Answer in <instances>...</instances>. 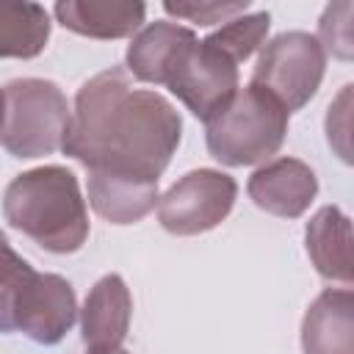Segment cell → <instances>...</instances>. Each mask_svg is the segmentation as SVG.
<instances>
[{
  "label": "cell",
  "instance_id": "cell-16",
  "mask_svg": "<svg viewBox=\"0 0 354 354\" xmlns=\"http://www.w3.org/2000/svg\"><path fill=\"white\" fill-rule=\"evenodd\" d=\"M50 39V14L39 3H0V58H36Z\"/></svg>",
  "mask_w": 354,
  "mask_h": 354
},
{
  "label": "cell",
  "instance_id": "cell-13",
  "mask_svg": "<svg viewBox=\"0 0 354 354\" xmlns=\"http://www.w3.org/2000/svg\"><path fill=\"white\" fill-rule=\"evenodd\" d=\"M304 243L324 279L351 285V221L337 205L321 207L307 221Z\"/></svg>",
  "mask_w": 354,
  "mask_h": 354
},
{
  "label": "cell",
  "instance_id": "cell-14",
  "mask_svg": "<svg viewBox=\"0 0 354 354\" xmlns=\"http://www.w3.org/2000/svg\"><path fill=\"white\" fill-rule=\"evenodd\" d=\"M196 33L177 22H152L138 30L127 47V75L141 83L163 86V77L177 58V53L194 39Z\"/></svg>",
  "mask_w": 354,
  "mask_h": 354
},
{
  "label": "cell",
  "instance_id": "cell-19",
  "mask_svg": "<svg viewBox=\"0 0 354 354\" xmlns=\"http://www.w3.org/2000/svg\"><path fill=\"white\" fill-rule=\"evenodd\" d=\"M351 3H332L326 6L321 22H318V44L324 53H332L340 61H351L354 55V39H351Z\"/></svg>",
  "mask_w": 354,
  "mask_h": 354
},
{
  "label": "cell",
  "instance_id": "cell-2",
  "mask_svg": "<svg viewBox=\"0 0 354 354\" xmlns=\"http://www.w3.org/2000/svg\"><path fill=\"white\" fill-rule=\"evenodd\" d=\"M6 221L47 252L72 254L88 238V210L77 177L64 166L17 174L3 194Z\"/></svg>",
  "mask_w": 354,
  "mask_h": 354
},
{
  "label": "cell",
  "instance_id": "cell-5",
  "mask_svg": "<svg viewBox=\"0 0 354 354\" xmlns=\"http://www.w3.org/2000/svg\"><path fill=\"white\" fill-rule=\"evenodd\" d=\"M326 72V53L315 36L288 30L271 39L252 72V83L271 91L288 113L301 111L318 91Z\"/></svg>",
  "mask_w": 354,
  "mask_h": 354
},
{
  "label": "cell",
  "instance_id": "cell-15",
  "mask_svg": "<svg viewBox=\"0 0 354 354\" xmlns=\"http://www.w3.org/2000/svg\"><path fill=\"white\" fill-rule=\"evenodd\" d=\"M88 202L111 224H136L158 205V183L88 171Z\"/></svg>",
  "mask_w": 354,
  "mask_h": 354
},
{
  "label": "cell",
  "instance_id": "cell-18",
  "mask_svg": "<svg viewBox=\"0 0 354 354\" xmlns=\"http://www.w3.org/2000/svg\"><path fill=\"white\" fill-rule=\"evenodd\" d=\"M271 28V17L268 11H254V14H241L230 22H224L218 30H213L207 36V41L213 47H218L227 58H232L235 64L246 61L268 36Z\"/></svg>",
  "mask_w": 354,
  "mask_h": 354
},
{
  "label": "cell",
  "instance_id": "cell-8",
  "mask_svg": "<svg viewBox=\"0 0 354 354\" xmlns=\"http://www.w3.org/2000/svg\"><path fill=\"white\" fill-rule=\"evenodd\" d=\"M77 318V299L72 285L58 274H36L22 296L17 313V332L33 343L55 346L66 337Z\"/></svg>",
  "mask_w": 354,
  "mask_h": 354
},
{
  "label": "cell",
  "instance_id": "cell-22",
  "mask_svg": "<svg viewBox=\"0 0 354 354\" xmlns=\"http://www.w3.org/2000/svg\"><path fill=\"white\" fill-rule=\"evenodd\" d=\"M88 354H130V351H124V348L119 346V348H102V351H88Z\"/></svg>",
  "mask_w": 354,
  "mask_h": 354
},
{
  "label": "cell",
  "instance_id": "cell-4",
  "mask_svg": "<svg viewBox=\"0 0 354 354\" xmlns=\"http://www.w3.org/2000/svg\"><path fill=\"white\" fill-rule=\"evenodd\" d=\"M69 102L58 83L19 77L3 88L0 144L14 158H44L61 149L69 130Z\"/></svg>",
  "mask_w": 354,
  "mask_h": 354
},
{
  "label": "cell",
  "instance_id": "cell-6",
  "mask_svg": "<svg viewBox=\"0 0 354 354\" xmlns=\"http://www.w3.org/2000/svg\"><path fill=\"white\" fill-rule=\"evenodd\" d=\"M163 86L202 122L213 119L238 91V64L207 39H191L171 61Z\"/></svg>",
  "mask_w": 354,
  "mask_h": 354
},
{
  "label": "cell",
  "instance_id": "cell-20",
  "mask_svg": "<svg viewBox=\"0 0 354 354\" xmlns=\"http://www.w3.org/2000/svg\"><path fill=\"white\" fill-rule=\"evenodd\" d=\"M166 14L188 19L194 25H216V22H230L241 14H246L249 0H232V3H221V0H194V3H163Z\"/></svg>",
  "mask_w": 354,
  "mask_h": 354
},
{
  "label": "cell",
  "instance_id": "cell-21",
  "mask_svg": "<svg viewBox=\"0 0 354 354\" xmlns=\"http://www.w3.org/2000/svg\"><path fill=\"white\" fill-rule=\"evenodd\" d=\"M348 119H351V86H343V91L337 94V100L329 105V113H326V141L346 163H351Z\"/></svg>",
  "mask_w": 354,
  "mask_h": 354
},
{
  "label": "cell",
  "instance_id": "cell-11",
  "mask_svg": "<svg viewBox=\"0 0 354 354\" xmlns=\"http://www.w3.org/2000/svg\"><path fill=\"white\" fill-rule=\"evenodd\" d=\"M304 354H354V293L326 288L301 321Z\"/></svg>",
  "mask_w": 354,
  "mask_h": 354
},
{
  "label": "cell",
  "instance_id": "cell-7",
  "mask_svg": "<svg viewBox=\"0 0 354 354\" xmlns=\"http://www.w3.org/2000/svg\"><path fill=\"white\" fill-rule=\"evenodd\" d=\"M238 196V183L216 169H194L158 196V221L171 235H199L218 227Z\"/></svg>",
  "mask_w": 354,
  "mask_h": 354
},
{
  "label": "cell",
  "instance_id": "cell-3",
  "mask_svg": "<svg viewBox=\"0 0 354 354\" xmlns=\"http://www.w3.org/2000/svg\"><path fill=\"white\" fill-rule=\"evenodd\" d=\"M288 108L266 88L249 83L205 122L207 152L224 166H252L279 152L288 133Z\"/></svg>",
  "mask_w": 354,
  "mask_h": 354
},
{
  "label": "cell",
  "instance_id": "cell-9",
  "mask_svg": "<svg viewBox=\"0 0 354 354\" xmlns=\"http://www.w3.org/2000/svg\"><path fill=\"white\" fill-rule=\"evenodd\" d=\"M249 199L279 218H299L318 194L315 171L299 158H274L246 183Z\"/></svg>",
  "mask_w": 354,
  "mask_h": 354
},
{
  "label": "cell",
  "instance_id": "cell-23",
  "mask_svg": "<svg viewBox=\"0 0 354 354\" xmlns=\"http://www.w3.org/2000/svg\"><path fill=\"white\" fill-rule=\"evenodd\" d=\"M0 122H3V91H0Z\"/></svg>",
  "mask_w": 354,
  "mask_h": 354
},
{
  "label": "cell",
  "instance_id": "cell-10",
  "mask_svg": "<svg viewBox=\"0 0 354 354\" xmlns=\"http://www.w3.org/2000/svg\"><path fill=\"white\" fill-rule=\"evenodd\" d=\"M133 299L119 274H105L88 290L80 310V337L88 351L119 348L130 329Z\"/></svg>",
  "mask_w": 354,
  "mask_h": 354
},
{
  "label": "cell",
  "instance_id": "cell-17",
  "mask_svg": "<svg viewBox=\"0 0 354 354\" xmlns=\"http://www.w3.org/2000/svg\"><path fill=\"white\" fill-rule=\"evenodd\" d=\"M36 274L39 271L25 257H19L8 246L6 235L0 232V332L3 335L17 332V313H19L22 296L30 288Z\"/></svg>",
  "mask_w": 354,
  "mask_h": 354
},
{
  "label": "cell",
  "instance_id": "cell-1",
  "mask_svg": "<svg viewBox=\"0 0 354 354\" xmlns=\"http://www.w3.org/2000/svg\"><path fill=\"white\" fill-rule=\"evenodd\" d=\"M180 136L174 105L152 88H136L124 66H111L77 88L61 149L86 171L158 183Z\"/></svg>",
  "mask_w": 354,
  "mask_h": 354
},
{
  "label": "cell",
  "instance_id": "cell-12",
  "mask_svg": "<svg viewBox=\"0 0 354 354\" xmlns=\"http://www.w3.org/2000/svg\"><path fill=\"white\" fill-rule=\"evenodd\" d=\"M53 14L72 33L88 39H124L141 28L147 6L122 0H61L53 6Z\"/></svg>",
  "mask_w": 354,
  "mask_h": 354
}]
</instances>
